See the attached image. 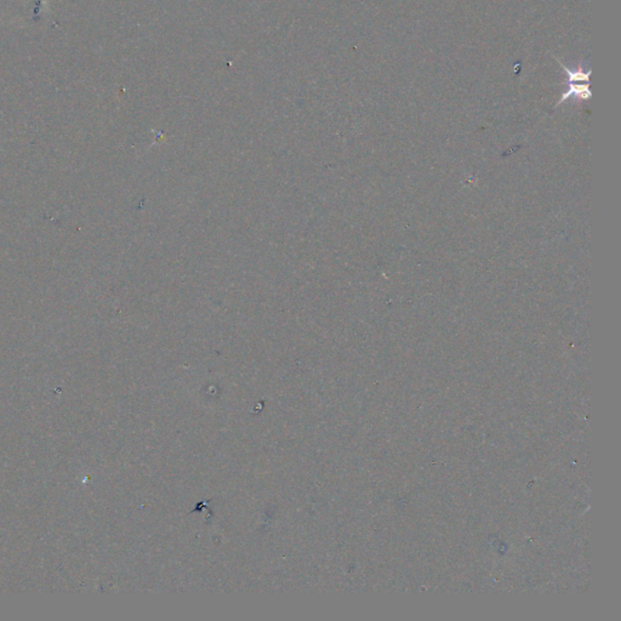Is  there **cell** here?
<instances>
[{
  "label": "cell",
  "mask_w": 621,
  "mask_h": 621,
  "mask_svg": "<svg viewBox=\"0 0 621 621\" xmlns=\"http://www.w3.org/2000/svg\"><path fill=\"white\" fill-rule=\"evenodd\" d=\"M560 65H562V63H560ZM562 67H563V69H565V72L568 73V76H569V89H568L567 93L562 95V98H560L558 105L570 98H581V100H587V98H590L589 84H585V85H582V83H581V84H576V82L589 83L590 71H587L586 73L584 72L582 69L574 71V69H569V68L565 67L563 65H562Z\"/></svg>",
  "instance_id": "6da1fadb"
}]
</instances>
